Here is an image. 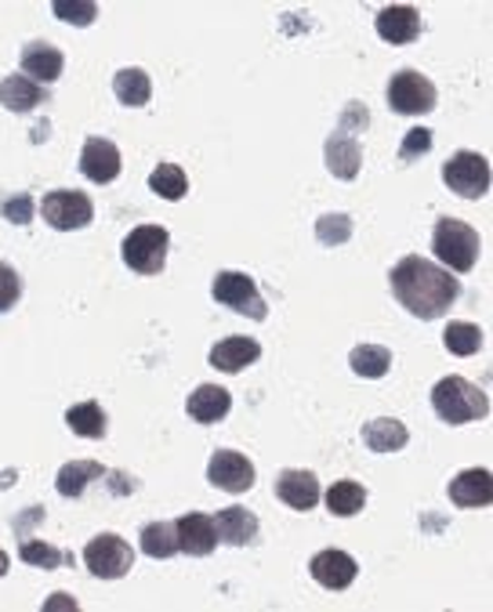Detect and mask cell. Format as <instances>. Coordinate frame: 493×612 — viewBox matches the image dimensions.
<instances>
[{"label": "cell", "mask_w": 493, "mask_h": 612, "mask_svg": "<svg viewBox=\"0 0 493 612\" xmlns=\"http://www.w3.org/2000/svg\"><path fill=\"white\" fill-rule=\"evenodd\" d=\"M218 543H233V548H250L258 540V515L250 507H225L214 515Z\"/></svg>", "instance_id": "cell-18"}, {"label": "cell", "mask_w": 493, "mask_h": 612, "mask_svg": "<svg viewBox=\"0 0 493 612\" xmlns=\"http://www.w3.org/2000/svg\"><path fill=\"white\" fill-rule=\"evenodd\" d=\"M353 236V218L348 215H323L316 221V240L323 243V247H342Z\"/></svg>", "instance_id": "cell-33"}, {"label": "cell", "mask_w": 493, "mask_h": 612, "mask_svg": "<svg viewBox=\"0 0 493 612\" xmlns=\"http://www.w3.org/2000/svg\"><path fill=\"white\" fill-rule=\"evenodd\" d=\"M22 297V280L8 261H0V311H11Z\"/></svg>", "instance_id": "cell-36"}, {"label": "cell", "mask_w": 493, "mask_h": 612, "mask_svg": "<svg viewBox=\"0 0 493 612\" xmlns=\"http://www.w3.org/2000/svg\"><path fill=\"white\" fill-rule=\"evenodd\" d=\"M40 215H44V221H48L51 229L73 232V229L91 225L95 204H91V196H87V193H76V188H54V193L44 196Z\"/></svg>", "instance_id": "cell-9"}, {"label": "cell", "mask_w": 493, "mask_h": 612, "mask_svg": "<svg viewBox=\"0 0 493 612\" xmlns=\"http://www.w3.org/2000/svg\"><path fill=\"white\" fill-rule=\"evenodd\" d=\"M8 565H11V562H8V554L0 551V576H8Z\"/></svg>", "instance_id": "cell-39"}, {"label": "cell", "mask_w": 493, "mask_h": 612, "mask_svg": "<svg viewBox=\"0 0 493 612\" xmlns=\"http://www.w3.org/2000/svg\"><path fill=\"white\" fill-rule=\"evenodd\" d=\"M261 359V344L255 338H225L211 348V366L222 374H244Z\"/></svg>", "instance_id": "cell-20"}, {"label": "cell", "mask_w": 493, "mask_h": 612, "mask_svg": "<svg viewBox=\"0 0 493 612\" xmlns=\"http://www.w3.org/2000/svg\"><path fill=\"white\" fill-rule=\"evenodd\" d=\"M138 540H141V551L160 562L178 551V529H174V522H149V526H141Z\"/></svg>", "instance_id": "cell-30"}, {"label": "cell", "mask_w": 493, "mask_h": 612, "mask_svg": "<svg viewBox=\"0 0 493 612\" xmlns=\"http://www.w3.org/2000/svg\"><path fill=\"white\" fill-rule=\"evenodd\" d=\"M363 507H367V489L353 482V478H342V482H334L326 489V511H331L334 518H353Z\"/></svg>", "instance_id": "cell-28"}, {"label": "cell", "mask_w": 493, "mask_h": 612, "mask_svg": "<svg viewBox=\"0 0 493 612\" xmlns=\"http://www.w3.org/2000/svg\"><path fill=\"white\" fill-rule=\"evenodd\" d=\"M113 91H116V98H120V106L138 109V106H149V98H152V81H149L146 70L131 65V70H120V73L113 76Z\"/></svg>", "instance_id": "cell-27"}, {"label": "cell", "mask_w": 493, "mask_h": 612, "mask_svg": "<svg viewBox=\"0 0 493 612\" xmlns=\"http://www.w3.org/2000/svg\"><path fill=\"white\" fill-rule=\"evenodd\" d=\"M51 11L59 19H65L70 26H91L98 19V4L95 0H54Z\"/></svg>", "instance_id": "cell-34"}, {"label": "cell", "mask_w": 493, "mask_h": 612, "mask_svg": "<svg viewBox=\"0 0 493 612\" xmlns=\"http://www.w3.org/2000/svg\"><path fill=\"white\" fill-rule=\"evenodd\" d=\"M309 573H312L316 584L326 587V591H345V587H353V580L359 576V565H356L353 554H345L337 548H326L320 554H312Z\"/></svg>", "instance_id": "cell-11"}, {"label": "cell", "mask_w": 493, "mask_h": 612, "mask_svg": "<svg viewBox=\"0 0 493 612\" xmlns=\"http://www.w3.org/2000/svg\"><path fill=\"white\" fill-rule=\"evenodd\" d=\"M19 65H22V76H29L33 84H51V81H59V76H62L65 59H62L59 48H51V44L33 40V44L22 48Z\"/></svg>", "instance_id": "cell-16"}, {"label": "cell", "mask_w": 493, "mask_h": 612, "mask_svg": "<svg viewBox=\"0 0 493 612\" xmlns=\"http://www.w3.org/2000/svg\"><path fill=\"white\" fill-rule=\"evenodd\" d=\"M102 475H106V467L98 461H70V464L59 467V475H54V489H59L62 497L76 500L87 486L95 482V478H102Z\"/></svg>", "instance_id": "cell-25"}, {"label": "cell", "mask_w": 493, "mask_h": 612, "mask_svg": "<svg viewBox=\"0 0 493 612\" xmlns=\"http://www.w3.org/2000/svg\"><path fill=\"white\" fill-rule=\"evenodd\" d=\"M229 409H233V395L218 384H200L185 399V414H189L196 425H218V420L229 417Z\"/></svg>", "instance_id": "cell-19"}, {"label": "cell", "mask_w": 493, "mask_h": 612, "mask_svg": "<svg viewBox=\"0 0 493 612\" xmlns=\"http://www.w3.org/2000/svg\"><path fill=\"white\" fill-rule=\"evenodd\" d=\"M0 215H4L11 225H29V218H33V199L22 196V193L0 199Z\"/></svg>", "instance_id": "cell-37"}, {"label": "cell", "mask_w": 493, "mask_h": 612, "mask_svg": "<svg viewBox=\"0 0 493 612\" xmlns=\"http://www.w3.org/2000/svg\"><path fill=\"white\" fill-rule=\"evenodd\" d=\"M443 182L465 199H483L490 193V160L483 152H454L443 163Z\"/></svg>", "instance_id": "cell-7"}, {"label": "cell", "mask_w": 493, "mask_h": 612, "mask_svg": "<svg viewBox=\"0 0 493 612\" xmlns=\"http://www.w3.org/2000/svg\"><path fill=\"white\" fill-rule=\"evenodd\" d=\"M44 102H48V91L40 84H33L29 76L11 73L0 81V106L11 109V113H33Z\"/></svg>", "instance_id": "cell-22"}, {"label": "cell", "mask_w": 493, "mask_h": 612, "mask_svg": "<svg viewBox=\"0 0 493 612\" xmlns=\"http://www.w3.org/2000/svg\"><path fill=\"white\" fill-rule=\"evenodd\" d=\"M389 106L399 117H424L435 109V84L418 70H399L389 84Z\"/></svg>", "instance_id": "cell-8"}, {"label": "cell", "mask_w": 493, "mask_h": 612, "mask_svg": "<svg viewBox=\"0 0 493 612\" xmlns=\"http://www.w3.org/2000/svg\"><path fill=\"white\" fill-rule=\"evenodd\" d=\"M84 565L98 580H120V576H127L131 565H135V551L127 548V540L120 537V533H98L95 540H87Z\"/></svg>", "instance_id": "cell-5"}, {"label": "cell", "mask_w": 493, "mask_h": 612, "mask_svg": "<svg viewBox=\"0 0 493 612\" xmlns=\"http://www.w3.org/2000/svg\"><path fill=\"white\" fill-rule=\"evenodd\" d=\"M149 188L160 199L178 204V199H185V193H189V174H185L178 163H160L157 171L149 174Z\"/></svg>", "instance_id": "cell-31"}, {"label": "cell", "mask_w": 493, "mask_h": 612, "mask_svg": "<svg viewBox=\"0 0 493 612\" xmlns=\"http://www.w3.org/2000/svg\"><path fill=\"white\" fill-rule=\"evenodd\" d=\"M407 439H410V431L396 417H378V420H370V425H363V442L370 453H396L407 446Z\"/></svg>", "instance_id": "cell-23"}, {"label": "cell", "mask_w": 493, "mask_h": 612, "mask_svg": "<svg viewBox=\"0 0 493 612\" xmlns=\"http://www.w3.org/2000/svg\"><path fill=\"white\" fill-rule=\"evenodd\" d=\"M174 529H178V551L182 554H193V559H207V554H214L218 529H214L211 515H204V511H189V515H182L178 522H174Z\"/></svg>", "instance_id": "cell-14"}, {"label": "cell", "mask_w": 493, "mask_h": 612, "mask_svg": "<svg viewBox=\"0 0 493 612\" xmlns=\"http://www.w3.org/2000/svg\"><path fill=\"white\" fill-rule=\"evenodd\" d=\"M168 250H171V232L163 225H138L127 232V240L120 243V254H124V265L138 276H157L168 265Z\"/></svg>", "instance_id": "cell-4"}, {"label": "cell", "mask_w": 493, "mask_h": 612, "mask_svg": "<svg viewBox=\"0 0 493 612\" xmlns=\"http://www.w3.org/2000/svg\"><path fill=\"white\" fill-rule=\"evenodd\" d=\"M432 149V131L429 127H414L407 131V138H403V146H399V160L403 163H414V160H421L424 152Z\"/></svg>", "instance_id": "cell-35"}, {"label": "cell", "mask_w": 493, "mask_h": 612, "mask_svg": "<svg viewBox=\"0 0 493 612\" xmlns=\"http://www.w3.org/2000/svg\"><path fill=\"white\" fill-rule=\"evenodd\" d=\"M120 171H124V160H120V149L106 138H87L81 149V174L95 185H109L116 182Z\"/></svg>", "instance_id": "cell-12"}, {"label": "cell", "mask_w": 493, "mask_h": 612, "mask_svg": "<svg viewBox=\"0 0 493 612\" xmlns=\"http://www.w3.org/2000/svg\"><path fill=\"white\" fill-rule=\"evenodd\" d=\"M389 283H392L396 302L407 308L414 319H424V322L446 316V311L454 308L457 294H461V280H457L454 272L440 269V265L429 258H418V254H407V258L392 269Z\"/></svg>", "instance_id": "cell-1"}, {"label": "cell", "mask_w": 493, "mask_h": 612, "mask_svg": "<svg viewBox=\"0 0 493 612\" xmlns=\"http://www.w3.org/2000/svg\"><path fill=\"white\" fill-rule=\"evenodd\" d=\"M348 366L363 381H381L392 370V352L385 344H356L353 355H348Z\"/></svg>", "instance_id": "cell-26"}, {"label": "cell", "mask_w": 493, "mask_h": 612, "mask_svg": "<svg viewBox=\"0 0 493 612\" xmlns=\"http://www.w3.org/2000/svg\"><path fill=\"white\" fill-rule=\"evenodd\" d=\"M432 250L446 265V272H472L479 250H483V240H479V232L468 221L440 218L432 232Z\"/></svg>", "instance_id": "cell-3"}, {"label": "cell", "mask_w": 493, "mask_h": 612, "mask_svg": "<svg viewBox=\"0 0 493 612\" xmlns=\"http://www.w3.org/2000/svg\"><path fill=\"white\" fill-rule=\"evenodd\" d=\"M323 160H326V167H331V174L337 178V182H356L359 167H363V146H359V138L334 131L323 146Z\"/></svg>", "instance_id": "cell-15"}, {"label": "cell", "mask_w": 493, "mask_h": 612, "mask_svg": "<svg viewBox=\"0 0 493 612\" xmlns=\"http://www.w3.org/2000/svg\"><path fill=\"white\" fill-rule=\"evenodd\" d=\"M211 294H214L218 305L233 308V311H239V316H247V319L261 322L269 316L266 297L258 294V286H255V280H250L247 272H233V269L218 272L214 283H211Z\"/></svg>", "instance_id": "cell-6"}, {"label": "cell", "mask_w": 493, "mask_h": 612, "mask_svg": "<svg viewBox=\"0 0 493 612\" xmlns=\"http://www.w3.org/2000/svg\"><path fill=\"white\" fill-rule=\"evenodd\" d=\"M451 500L457 507H490L493 504V475L486 467L461 472L451 482Z\"/></svg>", "instance_id": "cell-21"}, {"label": "cell", "mask_w": 493, "mask_h": 612, "mask_svg": "<svg viewBox=\"0 0 493 612\" xmlns=\"http://www.w3.org/2000/svg\"><path fill=\"white\" fill-rule=\"evenodd\" d=\"M65 425H70L73 436H81V439H106L109 417H106L102 403L87 399V403H76V406L65 409Z\"/></svg>", "instance_id": "cell-24"}, {"label": "cell", "mask_w": 493, "mask_h": 612, "mask_svg": "<svg viewBox=\"0 0 493 612\" xmlns=\"http://www.w3.org/2000/svg\"><path fill=\"white\" fill-rule=\"evenodd\" d=\"M374 26H378L381 40L403 48V44H414L421 37V11L414 4H389V8L378 11Z\"/></svg>", "instance_id": "cell-13"}, {"label": "cell", "mask_w": 493, "mask_h": 612, "mask_svg": "<svg viewBox=\"0 0 493 612\" xmlns=\"http://www.w3.org/2000/svg\"><path fill=\"white\" fill-rule=\"evenodd\" d=\"M19 559L26 565H33V570H59V565L73 562L65 551H54L51 543H44V540H22L19 543Z\"/></svg>", "instance_id": "cell-32"}, {"label": "cell", "mask_w": 493, "mask_h": 612, "mask_svg": "<svg viewBox=\"0 0 493 612\" xmlns=\"http://www.w3.org/2000/svg\"><path fill=\"white\" fill-rule=\"evenodd\" d=\"M370 124V117H367V106H359V102H348V109H345V113H342V127H337V131H342V135H359V131H363Z\"/></svg>", "instance_id": "cell-38"}, {"label": "cell", "mask_w": 493, "mask_h": 612, "mask_svg": "<svg viewBox=\"0 0 493 612\" xmlns=\"http://www.w3.org/2000/svg\"><path fill=\"white\" fill-rule=\"evenodd\" d=\"M432 409L446 425H472L490 414V399L483 388L465 381V377H443L432 388Z\"/></svg>", "instance_id": "cell-2"}, {"label": "cell", "mask_w": 493, "mask_h": 612, "mask_svg": "<svg viewBox=\"0 0 493 612\" xmlns=\"http://www.w3.org/2000/svg\"><path fill=\"white\" fill-rule=\"evenodd\" d=\"M207 482L233 497L250 493V486H255V464L236 450H218L211 464H207Z\"/></svg>", "instance_id": "cell-10"}, {"label": "cell", "mask_w": 493, "mask_h": 612, "mask_svg": "<svg viewBox=\"0 0 493 612\" xmlns=\"http://www.w3.org/2000/svg\"><path fill=\"white\" fill-rule=\"evenodd\" d=\"M276 497H280V504H287L291 511H312L320 504V478L312 472H280Z\"/></svg>", "instance_id": "cell-17"}, {"label": "cell", "mask_w": 493, "mask_h": 612, "mask_svg": "<svg viewBox=\"0 0 493 612\" xmlns=\"http://www.w3.org/2000/svg\"><path fill=\"white\" fill-rule=\"evenodd\" d=\"M443 344H446V352L457 355V359H468V355H479L483 352V327L479 322H465V319H457L451 322V327L443 330Z\"/></svg>", "instance_id": "cell-29"}]
</instances>
